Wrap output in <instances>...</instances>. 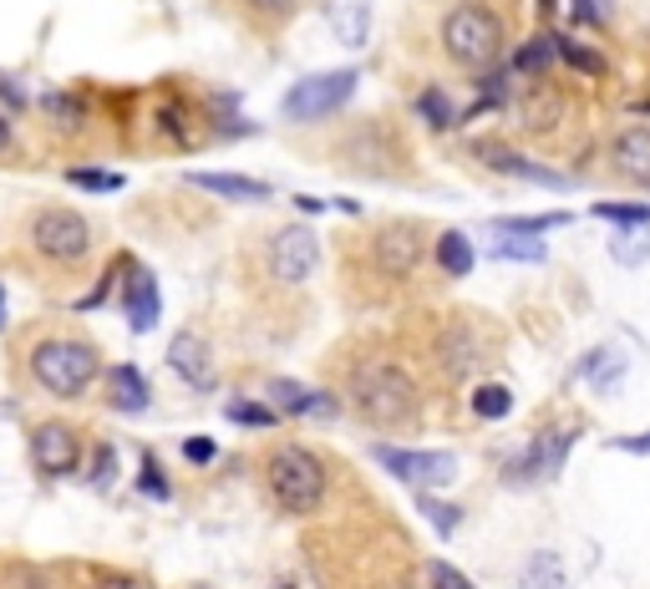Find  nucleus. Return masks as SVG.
I'll use <instances>...</instances> for the list:
<instances>
[{"mask_svg": "<svg viewBox=\"0 0 650 589\" xmlns=\"http://www.w3.org/2000/svg\"><path fill=\"white\" fill-rule=\"evenodd\" d=\"M183 457H189L193 468H209V463H214V457H219L214 437H189V443H183Z\"/></svg>", "mask_w": 650, "mask_h": 589, "instance_id": "38", "label": "nucleus"}, {"mask_svg": "<svg viewBox=\"0 0 650 589\" xmlns=\"http://www.w3.org/2000/svg\"><path fill=\"white\" fill-rule=\"evenodd\" d=\"M595 219H605V224H620V229H650V204H615V199H600V204H590Z\"/></svg>", "mask_w": 650, "mask_h": 589, "instance_id": "25", "label": "nucleus"}, {"mask_svg": "<svg viewBox=\"0 0 650 589\" xmlns=\"http://www.w3.org/2000/svg\"><path fill=\"white\" fill-rule=\"evenodd\" d=\"M138 494H148V498H169V478H163V468H158V457L153 453H143V468H138Z\"/></svg>", "mask_w": 650, "mask_h": 589, "instance_id": "34", "label": "nucleus"}, {"mask_svg": "<svg viewBox=\"0 0 650 589\" xmlns=\"http://www.w3.org/2000/svg\"><path fill=\"white\" fill-rule=\"evenodd\" d=\"M494 234V254L498 260H518V265H539L544 254V240L539 234H508V229H488Z\"/></svg>", "mask_w": 650, "mask_h": 589, "instance_id": "21", "label": "nucleus"}, {"mask_svg": "<svg viewBox=\"0 0 650 589\" xmlns=\"http://www.w3.org/2000/svg\"><path fill=\"white\" fill-rule=\"evenodd\" d=\"M473 153L488 163V169H498V173H518V179H529V183H539V189H555V193H569L575 189V179H565V173H555V169H539V163H529L524 153H514V148H494V143H478Z\"/></svg>", "mask_w": 650, "mask_h": 589, "instance_id": "14", "label": "nucleus"}, {"mask_svg": "<svg viewBox=\"0 0 650 589\" xmlns=\"http://www.w3.org/2000/svg\"><path fill=\"white\" fill-rule=\"evenodd\" d=\"M102 386H108V407L118 412H148L153 407V386H148V376L138 372V366H112V372H102Z\"/></svg>", "mask_w": 650, "mask_h": 589, "instance_id": "17", "label": "nucleus"}, {"mask_svg": "<svg viewBox=\"0 0 650 589\" xmlns=\"http://www.w3.org/2000/svg\"><path fill=\"white\" fill-rule=\"evenodd\" d=\"M0 331H6V290H0Z\"/></svg>", "mask_w": 650, "mask_h": 589, "instance_id": "48", "label": "nucleus"}, {"mask_svg": "<svg viewBox=\"0 0 650 589\" xmlns=\"http://www.w3.org/2000/svg\"><path fill=\"white\" fill-rule=\"evenodd\" d=\"M417 508H422L427 518H433V529L443 534V539H453V534H458V524H463V508H458V504H443V498L422 494V498H417Z\"/></svg>", "mask_w": 650, "mask_h": 589, "instance_id": "28", "label": "nucleus"}, {"mask_svg": "<svg viewBox=\"0 0 650 589\" xmlns=\"http://www.w3.org/2000/svg\"><path fill=\"white\" fill-rule=\"evenodd\" d=\"M372 457L382 463L392 478L412 483L422 494H433V488H447V483L458 478V457L453 453H412V447H392V443H376Z\"/></svg>", "mask_w": 650, "mask_h": 589, "instance_id": "8", "label": "nucleus"}, {"mask_svg": "<svg viewBox=\"0 0 650 589\" xmlns=\"http://www.w3.org/2000/svg\"><path fill=\"white\" fill-rule=\"evenodd\" d=\"M31 463L47 483L72 478L82 468V437L67 422H41V427H31Z\"/></svg>", "mask_w": 650, "mask_h": 589, "instance_id": "9", "label": "nucleus"}, {"mask_svg": "<svg viewBox=\"0 0 650 589\" xmlns=\"http://www.w3.org/2000/svg\"><path fill=\"white\" fill-rule=\"evenodd\" d=\"M193 189L219 193V199H234V204H265L270 199V183L260 179H240V173H183Z\"/></svg>", "mask_w": 650, "mask_h": 589, "instance_id": "18", "label": "nucleus"}, {"mask_svg": "<svg viewBox=\"0 0 650 589\" xmlns=\"http://www.w3.org/2000/svg\"><path fill=\"white\" fill-rule=\"evenodd\" d=\"M569 16H575L579 26H585V21H605V0H569Z\"/></svg>", "mask_w": 650, "mask_h": 589, "instance_id": "40", "label": "nucleus"}, {"mask_svg": "<svg viewBox=\"0 0 650 589\" xmlns=\"http://www.w3.org/2000/svg\"><path fill=\"white\" fill-rule=\"evenodd\" d=\"M270 407H275L280 417H336V397L311 392V386H295L290 376H275V382H270Z\"/></svg>", "mask_w": 650, "mask_h": 589, "instance_id": "15", "label": "nucleus"}, {"mask_svg": "<svg viewBox=\"0 0 650 589\" xmlns=\"http://www.w3.org/2000/svg\"><path fill=\"white\" fill-rule=\"evenodd\" d=\"M555 61H559V37L555 31H539V37H529L524 47L514 51V72L539 77V72H549Z\"/></svg>", "mask_w": 650, "mask_h": 589, "instance_id": "20", "label": "nucleus"}, {"mask_svg": "<svg viewBox=\"0 0 650 589\" xmlns=\"http://www.w3.org/2000/svg\"><path fill=\"white\" fill-rule=\"evenodd\" d=\"M417 112H422V122H427L433 133H447V128L458 122V108L447 102V92H443V87H427V92L417 97Z\"/></svg>", "mask_w": 650, "mask_h": 589, "instance_id": "24", "label": "nucleus"}, {"mask_svg": "<svg viewBox=\"0 0 650 589\" xmlns=\"http://www.w3.org/2000/svg\"><path fill=\"white\" fill-rule=\"evenodd\" d=\"M193 589H209V585H193Z\"/></svg>", "mask_w": 650, "mask_h": 589, "instance_id": "50", "label": "nucleus"}, {"mask_svg": "<svg viewBox=\"0 0 650 589\" xmlns=\"http://www.w3.org/2000/svg\"><path fill=\"white\" fill-rule=\"evenodd\" d=\"M427 260V229L417 224V219H392V224L376 229L372 240V265L376 275L386 280H407L412 270Z\"/></svg>", "mask_w": 650, "mask_h": 589, "instance_id": "7", "label": "nucleus"}, {"mask_svg": "<svg viewBox=\"0 0 650 589\" xmlns=\"http://www.w3.org/2000/svg\"><path fill=\"white\" fill-rule=\"evenodd\" d=\"M169 366L193 392H214V351H209V341L199 331H179L169 341Z\"/></svg>", "mask_w": 650, "mask_h": 589, "instance_id": "11", "label": "nucleus"}, {"mask_svg": "<svg viewBox=\"0 0 650 589\" xmlns=\"http://www.w3.org/2000/svg\"><path fill=\"white\" fill-rule=\"evenodd\" d=\"M518 589H569L559 554H544V549L534 554L529 565H524V579H518Z\"/></svg>", "mask_w": 650, "mask_h": 589, "instance_id": "23", "label": "nucleus"}, {"mask_svg": "<svg viewBox=\"0 0 650 589\" xmlns=\"http://www.w3.org/2000/svg\"><path fill=\"white\" fill-rule=\"evenodd\" d=\"M508 72L504 67H494V72H483V97H478V108H468V118H478V112H494V108H504L508 102Z\"/></svg>", "mask_w": 650, "mask_h": 589, "instance_id": "31", "label": "nucleus"}, {"mask_svg": "<svg viewBox=\"0 0 650 589\" xmlns=\"http://www.w3.org/2000/svg\"><path fill=\"white\" fill-rule=\"evenodd\" d=\"M559 61H569L575 72H590V77L605 72V57H600V51L585 47V41H575V37H559Z\"/></svg>", "mask_w": 650, "mask_h": 589, "instance_id": "30", "label": "nucleus"}, {"mask_svg": "<svg viewBox=\"0 0 650 589\" xmlns=\"http://www.w3.org/2000/svg\"><path fill=\"white\" fill-rule=\"evenodd\" d=\"M346 397L356 407V417L372 422V427H386V433H402V427H417L422 422V386L397 362L356 366L346 382Z\"/></svg>", "mask_w": 650, "mask_h": 589, "instance_id": "1", "label": "nucleus"}, {"mask_svg": "<svg viewBox=\"0 0 650 589\" xmlns=\"http://www.w3.org/2000/svg\"><path fill=\"white\" fill-rule=\"evenodd\" d=\"M650 244L646 240H615V265H646Z\"/></svg>", "mask_w": 650, "mask_h": 589, "instance_id": "39", "label": "nucleus"}, {"mask_svg": "<svg viewBox=\"0 0 650 589\" xmlns=\"http://www.w3.org/2000/svg\"><path fill=\"white\" fill-rule=\"evenodd\" d=\"M230 417L240 422V427H275L280 412L270 407V402H250V397H234L230 402Z\"/></svg>", "mask_w": 650, "mask_h": 589, "instance_id": "32", "label": "nucleus"}, {"mask_svg": "<svg viewBox=\"0 0 650 589\" xmlns=\"http://www.w3.org/2000/svg\"><path fill=\"white\" fill-rule=\"evenodd\" d=\"M122 311H128V325L138 336L158 325V311H163V295H158V275L148 265H128V285H122Z\"/></svg>", "mask_w": 650, "mask_h": 589, "instance_id": "12", "label": "nucleus"}, {"mask_svg": "<svg viewBox=\"0 0 650 589\" xmlns=\"http://www.w3.org/2000/svg\"><path fill=\"white\" fill-rule=\"evenodd\" d=\"M11 143H16V133H11V122L0 118V153H11Z\"/></svg>", "mask_w": 650, "mask_h": 589, "instance_id": "45", "label": "nucleus"}, {"mask_svg": "<svg viewBox=\"0 0 650 589\" xmlns=\"http://www.w3.org/2000/svg\"><path fill=\"white\" fill-rule=\"evenodd\" d=\"M87 483H92L97 494H112V483H118V453H112L108 443L92 453V473H87Z\"/></svg>", "mask_w": 650, "mask_h": 589, "instance_id": "33", "label": "nucleus"}, {"mask_svg": "<svg viewBox=\"0 0 650 589\" xmlns=\"http://www.w3.org/2000/svg\"><path fill=\"white\" fill-rule=\"evenodd\" d=\"M128 265H133V260H128V254H118V260L108 265V275H102V280L92 285V295H87V301H77V311H97V305L118 301V285L128 280Z\"/></svg>", "mask_w": 650, "mask_h": 589, "instance_id": "26", "label": "nucleus"}, {"mask_svg": "<svg viewBox=\"0 0 650 589\" xmlns=\"http://www.w3.org/2000/svg\"><path fill=\"white\" fill-rule=\"evenodd\" d=\"M443 51L463 72H494L504 61V21L488 0H463L443 16Z\"/></svg>", "mask_w": 650, "mask_h": 589, "instance_id": "3", "label": "nucleus"}, {"mask_svg": "<svg viewBox=\"0 0 650 589\" xmlns=\"http://www.w3.org/2000/svg\"><path fill=\"white\" fill-rule=\"evenodd\" d=\"M437 356H443V372L453 376V382H468V376L478 372L483 362H488V351H483V341L473 336L468 325H453V331H443V341H437Z\"/></svg>", "mask_w": 650, "mask_h": 589, "instance_id": "16", "label": "nucleus"}, {"mask_svg": "<svg viewBox=\"0 0 650 589\" xmlns=\"http://www.w3.org/2000/svg\"><path fill=\"white\" fill-rule=\"evenodd\" d=\"M514 412V392L504 382H478L473 386V417L478 422H504Z\"/></svg>", "mask_w": 650, "mask_h": 589, "instance_id": "22", "label": "nucleus"}, {"mask_svg": "<svg viewBox=\"0 0 650 589\" xmlns=\"http://www.w3.org/2000/svg\"><path fill=\"white\" fill-rule=\"evenodd\" d=\"M539 11H544V16H555V11H559V0H539Z\"/></svg>", "mask_w": 650, "mask_h": 589, "instance_id": "47", "label": "nucleus"}, {"mask_svg": "<svg viewBox=\"0 0 650 589\" xmlns=\"http://www.w3.org/2000/svg\"><path fill=\"white\" fill-rule=\"evenodd\" d=\"M26 372L31 382L57 402H77L92 392V382L102 376V351L92 341H72V336H47L31 346L26 356Z\"/></svg>", "mask_w": 650, "mask_h": 589, "instance_id": "2", "label": "nucleus"}, {"mask_svg": "<svg viewBox=\"0 0 650 589\" xmlns=\"http://www.w3.org/2000/svg\"><path fill=\"white\" fill-rule=\"evenodd\" d=\"M610 169H615V179H630V183H640V189H650V128L630 122L626 133H615Z\"/></svg>", "mask_w": 650, "mask_h": 589, "instance_id": "13", "label": "nucleus"}, {"mask_svg": "<svg viewBox=\"0 0 650 589\" xmlns=\"http://www.w3.org/2000/svg\"><path fill=\"white\" fill-rule=\"evenodd\" d=\"M427 585H433V589H473L468 579H463L453 565H443V559H433V565H427Z\"/></svg>", "mask_w": 650, "mask_h": 589, "instance_id": "36", "label": "nucleus"}, {"mask_svg": "<svg viewBox=\"0 0 650 589\" xmlns=\"http://www.w3.org/2000/svg\"><path fill=\"white\" fill-rule=\"evenodd\" d=\"M315 260H321V240L305 224H285L270 240V275L280 285H305L315 275Z\"/></svg>", "mask_w": 650, "mask_h": 589, "instance_id": "10", "label": "nucleus"}, {"mask_svg": "<svg viewBox=\"0 0 650 589\" xmlns=\"http://www.w3.org/2000/svg\"><path fill=\"white\" fill-rule=\"evenodd\" d=\"M265 483H270V498L285 514H315L325 504L331 473H325L321 453H311L305 443H280L265 463Z\"/></svg>", "mask_w": 650, "mask_h": 589, "instance_id": "4", "label": "nucleus"}, {"mask_svg": "<svg viewBox=\"0 0 650 589\" xmlns=\"http://www.w3.org/2000/svg\"><path fill=\"white\" fill-rule=\"evenodd\" d=\"M433 260H437V270H443V275H453V280H463L473 265H478V254H473V240L463 234V229H443V234H437Z\"/></svg>", "mask_w": 650, "mask_h": 589, "instance_id": "19", "label": "nucleus"}, {"mask_svg": "<svg viewBox=\"0 0 650 589\" xmlns=\"http://www.w3.org/2000/svg\"><path fill=\"white\" fill-rule=\"evenodd\" d=\"M158 122H163V133H169V138H183V122H179V108H163V112H158Z\"/></svg>", "mask_w": 650, "mask_h": 589, "instance_id": "43", "label": "nucleus"}, {"mask_svg": "<svg viewBox=\"0 0 650 589\" xmlns=\"http://www.w3.org/2000/svg\"><path fill=\"white\" fill-rule=\"evenodd\" d=\"M244 6H250L254 16H265V21H290L301 0H244Z\"/></svg>", "mask_w": 650, "mask_h": 589, "instance_id": "37", "label": "nucleus"}, {"mask_svg": "<svg viewBox=\"0 0 650 589\" xmlns=\"http://www.w3.org/2000/svg\"><path fill=\"white\" fill-rule=\"evenodd\" d=\"M108 589H143V585H138V579H112Z\"/></svg>", "mask_w": 650, "mask_h": 589, "instance_id": "46", "label": "nucleus"}, {"mask_svg": "<svg viewBox=\"0 0 650 589\" xmlns=\"http://www.w3.org/2000/svg\"><path fill=\"white\" fill-rule=\"evenodd\" d=\"M31 250L47 254V260H57V265H77V260H87L92 254V224H87L77 209H41L37 219H31Z\"/></svg>", "mask_w": 650, "mask_h": 589, "instance_id": "6", "label": "nucleus"}, {"mask_svg": "<svg viewBox=\"0 0 650 589\" xmlns=\"http://www.w3.org/2000/svg\"><path fill=\"white\" fill-rule=\"evenodd\" d=\"M270 589H321V579H315L311 565H285L275 579H270Z\"/></svg>", "mask_w": 650, "mask_h": 589, "instance_id": "35", "label": "nucleus"}, {"mask_svg": "<svg viewBox=\"0 0 650 589\" xmlns=\"http://www.w3.org/2000/svg\"><path fill=\"white\" fill-rule=\"evenodd\" d=\"M41 108L51 112V122H61V133H82V102H77L72 92H51L47 102H41Z\"/></svg>", "mask_w": 650, "mask_h": 589, "instance_id": "29", "label": "nucleus"}, {"mask_svg": "<svg viewBox=\"0 0 650 589\" xmlns=\"http://www.w3.org/2000/svg\"><path fill=\"white\" fill-rule=\"evenodd\" d=\"M295 209H301V214H321V199H311V193H295Z\"/></svg>", "mask_w": 650, "mask_h": 589, "instance_id": "44", "label": "nucleus"}, {"mask_svg": "<svg viewBox=\"0 0 650 589\" xmlns=\"http://www.w3.org/2000/svg\"><path fill=\"white\" fill-rule=\"evenodd\" d=\"M615 453H630V457H640V453H650V433H640V437H615Z\"/></svg>", "mask_w": 650, "mask_h": 589, "instance_id": "42", "label": "nucleus"}, {"mask_svg": "<svg viewBox=\"0 0 650 589\" xmlns=\"http://www.w3.org/2000/svg\"><path fill=\"white\" fill-rule=\"evenodd\" d=\"M356 67H341V72H311L301 77V82L285 92V102H280V112H285V122H321L331 118V112H341L351 102V92H356Z\"/></svg>", "mask_w": 650, "mask_h": 589, "instance_id": "5", "label": "nucleus"}, {"mask_svg": "<svg viewBox=\"0 0 650 589\" xmlns=\"http://www.w3.org/2000/svg\"><path fill=\"white\" fill-rule=\"evenodd\" d=\"M636 112H640V118H650V102H640V108H636Z\"/></svg>", "mask_w": 650, "mask_h": 589, "instance_id": "49", "label": "nucleus"}, {"mask_svg": "<svg viewBox=\"0 0 650 589\" xmlns=\"http://www.w3.org/2000/svg\"><path fill=\"white\" fill-rule=\"evenodd\" d=\"M67 183L82 193H118L122 183H128V173L118 169H67Z\"/></svg>", "mask_w": 650, "mask_h": 589, "instance_id": "27", "label": "nucleus"}, {"mask_svg": "<svg viewBox=\"0 0 650 589\" xmlns=\"http://www.w3.org/2000/svg\"><path fill=\"white\" fill-rule=\"evenodd\" d=\"M0 102H11V108H31L26 87H21V82H11V77H0Z\"/></svg>", "mask_w": 650, "mask_h": 589, "instance_id": "41", "label": "nucleus"}]
</instances>
